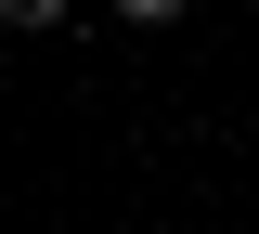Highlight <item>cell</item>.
<instances>
[{
  "label": "cell",
  "instance_id": "1",
  "mask_svg": "<svg viewBox=\"0 0 259 234\" xmlns=\"http://www.w3.org/2000/svg\"><path fill=\"white\" fill-rule=\"evenodd\" d=\"M194 0H117V26H182Z\"/></svg>",
  "mask_w": 259,
  "mask_h": 234
},
{
  "label": "cell",
  "instance_id": "2",
  "mask_svg": "<svg viewBox=\"0 0 259 234\" xmlns=\"http://www.w3.org/2000/svg\"><path fill=\"white\" fill-rule=\"evenodd\" d=\"M0 26H26V39H39V26H65V0H0Z\"/></svg>",
  "mask_w": 259,
  "mask_h": 234
}]
</instances>
